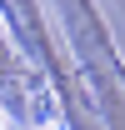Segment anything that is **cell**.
<instances>
[{"mask_svg": "<svg viewBox=\"0 0 125 130\" xmlns=\"http://www.w3.org/2000/svg\"><path fill=\"white\" fill-rule=\"evenodd\" d=\"M0 130H10V120H5V110H0Z\"/></svg>", "mask_w": 125, "mask_h": 130, "instance_id": "obj_1", "label": "cell"}]
</instances>
